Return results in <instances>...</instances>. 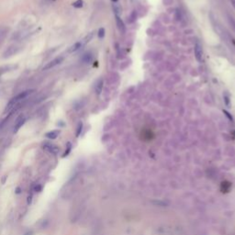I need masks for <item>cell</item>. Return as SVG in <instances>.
Listing matches in <instances>:
<instances>
[{"label": "cell", "instance_id": "obj_1", "mask_svg": "<svg viewBox=\"0 0 235 235\" xmlns=\"http://www.w3.org/2000/svg\"><path fill=\"white\" fill-rule=\"evenodd\" d=\"M34 92V90H32V89H30V90H26V91H23V92H21V93H20L19 95H17L16 97H14L8 103V105H7V107H6V108H5V110H4V113L5 114H7V113H9V112H11L14 108L19 105L21 101H23L28 96H29L30 94H32Z\"/></svg>", "mask_w": 235, "mask_h": 235}, {"label": "cell", "instance_id": "obj_2", "mask_svg": "<svg viewBox=\"0 0 235 235\" xmlns=\"http://www.w3.org/2000/svg\"><path fill=\"white\" fill-rule=\"evenodd\" d=\"M20 51V47L17 45H11L9 46L3 53V58H9L15 54H17Z\"/></svg>", "mask_w": 235, "mask_h": 235}, {"label": "cell", "instance_id": "obj_3", "mask_svg": "<svg viewBox=\"0 0 235 235\" xmlns=\"http://www.w3.org/2000/svg\"><path fill=\"white\" fill-rule=\"evenodd\" d=\"M194 52H195V57L198 63L202 62V57H203V51H202V46L199 42H196L194 47Z\"/></svg>", "mask_w": 235, "mask_h": 235}, {"label": "cell", "instance_id": "obj_4", "mask_svg": "<svg viewBox=\"0 0 235 235\" xmlns=\"http://www.w3.org/2000/svg\"><path fill=\"white\" fill-rule=\"evenodd\" d=\"M63 57H57V58H55L54 60L49 62L45 66H43L42 70H43V71H45V70H50V69L53 68L54 66H56V65L60 64L61 63H63Z\"/></svg>", "mask_w": 235, "mask_h": 235}, {"label": "cell", "instance_id": "obj_5", "mask_svg": "<svg viewBox=\"0 0 235 235\" xmlns=\"http://www.w3.org/2000/svg\"><path fill=\"white\" fill-rule=\"evenodd\" d=\"M25 121H26V118H25L23 115H20V116L17 117V119L16 121H15V125H14V130H13V131L16 133L17 131H19V130L22 127V125L25 123Z\"/></svg>", "mask_w": 235, "mask_h": 235}, {"label": "cell", "instance_id": "obj_6", "mask_svg": "<svg viewBox=\"0 0 235 235\" xmlns=\"http://www.w3.org/2000/svg\"><path fill=\"white\" fill-rule=\"evenodd\" d=\"M43 149L52 154H56L59 152V148L56 145H53V144L49 143V142H45L43 144Z\"/></svg>", "mask_w": 235, "mask_h": 235}, {"label": "cell", "instance_id": "obj_7", "mask_svg": "<svg viewBox=\"0 0 235 235\" xmlns=\"http://www.w3.org/2000/svg\"><path fill=\"white\" fill-rule=\"evenodd\" d=\"M8 29L6 28V27H0V46H1L6 38H7V35H8Z\"/></svg>", "mask_w": 235, "mask_h": 235}, {"label": "cell", "instance_id": "obj_8", "mask_svg": "<svg viewBox=\"0 0 235 235\" xmlns=\"http://www.w3.org/2000/svg\"><path fill=\"white\" fill-rule=\"evenodd\" d=\"M115 19H116V24H117L118 29H119V31L121 33H125L126 28H125V24H124L123 20L120 19V17H119V16H115Z\"/></svg>", "mask_w": 235, "mask_h": 235}, {"label": "cell", "instance_id": "obj_9", "mask_svg": "<svg viewBox=\"0 0 235 235\" xmlns=\"http://www.w3.org/2000/svg\"><path fill=\"white\" fill-rule=\"evenodd\" d=\"M81 61L84 63H90L93 61V53L91 51H87L85 52L84 55L81 58Z\"/></svg>", "mask_w": 235, "mask_h": 235}, {"label": "cell", "instance_id": "obj_10", "mask_svg": "<svg viewBox=\"0 0 235 235\" xmlns=\"http://www.w3.org/2000/svg\"><path fill=\"white\" fill-rule=\"evenodd\" d=\"M103 85H104V80L102 78L98 79L96 85H95V91L97 95H100L102 92V89H103Z\"/></svg>", "mask_w": 235, "mask_h": 235}, {"label": "cell", "instance_id": "obj_11", "mask_svg": "<svg viewBox=\"0 0 235 235\" xmlns=\"http://www.w3.org/2000/svg\"><path fill=\"white\" fill-rule=\"evenodd\" d=\"M15 68H17L16 65H6V66L0 67V76H2L4 74L8 73V72H9V71L14 70Z\"/></svg>", "mask_w": 235, "mask_h": 235}, {"label": "cell", "instance_id": "obj_12", "mask_svg": "<svg viewBox=\"0 0 235 235\" xmlns=\"http://www.w3.org/2000/svg\"><path fill=\"white\" fill-rule=\"evenodd\" d=\"M82 47H83V45H82V42H76L73 46H71V47L68 49V52H69V53L76 52V51H77L78 50H80Z\"/></svg>", "mask_w": 235, "mask_h": 235}, {"label": "cell", "instance_id": "obj_13", "mask_svg": "<svg viewBox=\"0 0 235 235\" xmlns=\"http://www.w3.org/2000/svg\"><path fill=\"white\" fill-rule=\"evenodd\" d=\"M60 134V131L59 130H55V131H49L45 134V136L48 138V139H51V140H54L56 139Z\"/></svg>", "mask_w": 235, "mask_h": 235}, {"label": "cell", "instance_id": "obj_14", "mask_svg": "<svg viewBox=\"0 0 235 235\" xmlns=\"http://www.w3.org/2000/svg\"><path fill=\"white\" fill-rule=\"evenodd\" d=\"M93 37H94V32L92 31V32H90V33H88L85 37L81 41V42H82V45H83V47L85 46V45H86L90 41H91L92 39H93Z\"/></svg>", "mask_w": 235, "mask_h": 235}, {"label": "cell", "instance_id": "obj_15", "mask_svg": "<svg viewBox=\"0 0 235 235\" xmlns=\"http://www.w3.org/2000/svg\"><path fill=\"white\" fill-rule=\"evenodd\" d=\"M112 8H113V11H114L115 16H119V15H120L121 12H122V8H121V7L119 6V4L118 2H117V3H113Z\"/></svg>", "mask_w": 235, "mask_h": 235}, {"label": "cell", "instance_id": "obj_16", "mask_svg": "<svg viewBox=\"0 0 235 235\" xmlns=\"http://www.w3.org/2000/svg\"><path fill=\"white\" fill-rule=\"evenodd\" d=\"M73 6H74L75 8H81L84 6V2H83V0H76V2H74V3H73Z\"/></svg>", "mask_w": 235, "mask_h": 235}, {"label": "cell", "instance_id": "obj_17", "mask_svg": "<svg viewBox=\"0 0 235 235\" xmlns=\"http://www.w3.org/2000/svg\"><path fill=\"white\" fill-rule=\"evenodd\" d=\"M97 36L99 39H103L105 37V29L104 28H100L98 29V32H97Z\"/></svg>", "mask_w": 235, "mask_h": 235}, {"label": "cell", "instance_id": "obj_18", "mask_svg": "<svg viewBox=\"0 0 235 235\" xmlns=\"http://www.w3.org/2000/svg\"><path fill=\"white\" fill-rule=\"evenodd\" d=\"M82 128H83V123H82V122H79L78 127H77V131H76V136H79V134H80L81 131H82Z\"/></svg>", "mask_w": 235, "mask_h": 235}, {"label": "cell", "instance_id": "obj_19", "mask_svg": "<svg viewBox=\"0 0 235 235\" xmlns=\"http://www.w3.org/2000/svg\"><path fill=\"white\" fill-rule=\"evenodd\" d=\"M130 19H131L130 22H133V21H135V20H136V11H133V12H132V14H131V17H130Z\"/></svg>", "mask_w": 235, "mask_h": 235}, {"label": "cell", "instance_id": "obj_20", "mask_svg": "<svg viewBox=\"0 0 235 235\" xmlns=\"http://www.w3.org/2000/svg\"><path fill=\"white\" fill-rule=\"evenodd\" d=\"M229 21H230V25L232 26V28L235 29V20L232 19V17H229Z\"/></svg>", "mask_w": 235, "mask_h": 235}, {"label": "cell", "instance_id": "obj_21", "mask_svg": "<svg viewBox=\"0 0 235 235\" xmlns=\"http://www.w3.org/2000/svg\"><path fill=\"white\" fill-rule=\"evenodd\" d=\"M224 98H225L226 105H227V106H229V105H230V101H229V100H230V97H229V96H227V95H226V96L224 97Z\"/></svg>", "mask_w": 235, "mask_h": 235}, {"label": "cell", "instance_id": "obj_22", "mask_svg": "<svg viewBox=\"0 0 235 235\" xmlns=\"http://www.w3.org/2000/svg\"><path fill=\"white\" fill-rule=\"evenodd\" d=\"M223 113H224V114H225V115H226V116H227V117H228V118H229L230 120H232V117L230 115V113H229L228 111H226V110H223Z\"/></svg>", "mask_w": 235, "mask_h": 235}, {"label": "cell", "instance_id": "obj_23", "mask_svg": "<svg viewBox=\"0 0 235 235\" xmlns=\"http://www.w3.org/2000/svg\"><path fill=\"white\" fill-rule=\"evenodd\" d=\"M230 2H231V5H232V7L234 8V9H235V0H230Z\"/></svg>", "mask_w": 235, "mask_h": 235}, {"label": "cell", "instance_id": "obj_24", "mask_svg": "<svg viewBox=\"0 0 235 235\" xmlns=\"http://www.w3.org/2000/svg\"><path fill=\"white\" fill-rule=\"evenodd\" d=\"M112 1H113V3H117V2H118V0H112Z\"/></svg>", "mask_w": 235, "mask_h": 235}, {"label": "cell", "instance_id": "obj_25", "mask_svg": "<svg viewBox=\"0 0 235 235\" xmlns=\"http://www.w3.org/2000/svg\"><path fill=\"white\" fill-rule=\"evenodd\" d=\"M47 2H51V1H53V0H46Z\"/></svg>", "mask_w": 235, "mask_h": 235}]
</instances>
